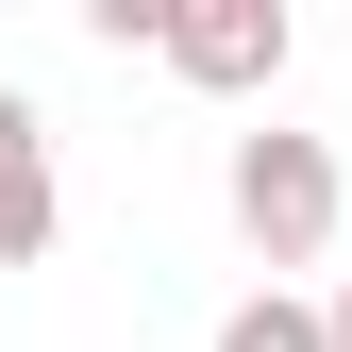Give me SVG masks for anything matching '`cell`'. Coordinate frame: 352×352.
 <instances>
[{"instance_id": "cell-5", "label": "cell", "mask_w": 352, "mask_h": 352, "mask_svg": "<svg viewBox=\"0 0 352 352\" xmlns=\"http://www.w3.org/2000/svg\"><path fill=\"white\" fill-rule=\"evenodd\" d=\"M336 352H352V285H336Z\"/></svg>"}, {"instance_id": "cell-4", "label": "cell", "mask_w": 352, "mask_h": 352, "mask_svg": "<svg viewBox=\"0 0 352 352\" xmlns=\"http://www.w3.org/2000/svg\"><path fill=\"white\" fill-rule=\"evenodd\" d=\"M218 352H336V302H235V319H218Z\"/></svg>"}, {"instance_id": "cell-3", "label": "cell", "mask_w": 352, "mask_h": 352, "mask_svg": "<svg viewBox=\"0 0 352 352\" xmlns=\"http://www.w3.org/2000/svg\"><path fill=\"white\" fill-rule=\"evenodd\" d=\"M51 252V118L0 84V269H34Z\"/></svg>"}, {"instance_id": "cell-2", "label": "cell", "mask_w": 352, "mask_h": 352, "mask_svg": "<svg viewBox=\"0 0 352 352\" xmlns=\"http://www.w3.org/2000/svg\"><path fill=\"white\" fill-rule=\"evenodd\" d=\"M285 0H168V67L218 84V101H252V84H285Z\"/></svg>"}, {"instance_id": "cell-1", "label": "cell", "mask_w": 352, "mask_h": 352, "mask_svg": "<svg viewBox=\"0 0 352 352\" xmlns=\"http://www.w3.org/2000/svg\"><path fill=\"white\" fill-rule=\"evenodd\" d=\"M235 235L269 269H319L336 252V151L319 135H235Z\"/></svg>"}]
</instances>
